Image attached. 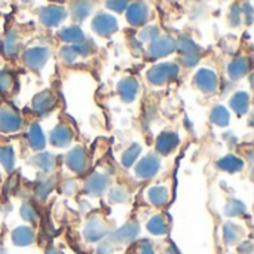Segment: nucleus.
<instances>
[{
    "instance_id": "4be33fe9",
    "label": "nucleus",
    "mask_w": 254,
    "mask_h": 254,
    "mask_svg": "<svg viewBox=\"0 0 254 254\" xmlns=\"http://www.w3.org/2000/svg\"><path fill=\"white\" fill-rule=\"evenodd\" d=\"M28 140L31 143V146L34 149H40L43 147L45 144V138H43V134H42V129L39 128V125H33L28 131Z\"/></svg>"
},
{
    "instance_id": "a878e982",
    "label": "nucleus",
    "mask_w": 254,
    "mask_h": 254,
    "mask_svg": "<svg viewBox=\"0 0 254 254\" xmlns=\"http://www.w3.org/2000/svg\"><path fill=\"white\" fill-rule=\"evenodd\" d=\"M16 52H18V42H16L15 36H7L3 43V54H6L7 57H12Z\"/></svg>"
},
{
    "instance_id": "7c9ffc66",
    "label": "nucleus",
    "mask_w": 254,
    "mask_h": 254,
    "mask_svg": "<svg viewBox=\"0 0 254 254\" xmlns=\"http://www.w3.org/2000/svg\"><path fill=\"white\" fill-rule=\"evenodd\" d=\"M211 119H213L216 124H219V125H226V124H228V119H229V115H228V112H226L223 107H217V109L213 112Z\"/></svg>"
},
{
    "instance_id": "b1692460",
    "label": "nucleus",
    "mask_w": 254,
    "mask_h": 254,
    "mask_svg": "<svg viewBox=\"0 0 254 254\" xmlns=\"http://www.w3.org/2000/svg\"><path fill=\"white\" fill-rule=\"evenodd\" d=\"M61 37L67 42H82L83 40V33L77 27H68L61 31Z\"/></svg>"
},
{
    "instance_id": "f03ea898",
    "label": "nucleus",
    "mask_w": 254,
    "mask_h": 254,
    "mask_svg": "<svg viewBox=\"0 0 254 254\" xmlns=\"http://www.w3.org/2000/svg\"><path fill=\"white\" fill-rule=\"evenodd\" d=\"M92 27H94V30H95L98 34H101V36H109L110 33L116 31L118 24H116V19L112 18L110 15L101 13V15H98V16L94 19Z\"/></svg>"
},
{
    "instance_id": "cd10ccee",
    "label": "nucleus",
    "mask_w": 254,
    "mask_h": 254,
    "mask_svg": "<svg viewBox=\"0 0 254 254\" xmlns=\"http://www.w3.org/2000/svg\"><path fill=\"white\" fill-rule=\"evenodd\" d=\"M220 167L228 170V171H238L241 168V161L235 156H226L222 162Z\"/></svg>"
},
{
    "instance_id": "473e14b6",
    "label": "nucleus",
    "mask_w": 254,
    "mask_h": 254,
    "mask_svg": "<svg viewBox=\"0 0 254 254\" xmlns=\"http://www.w3.org/2000/svg\"><path fill=\"white\" fill-rule=\"evenodd\" d=\"M243 211H244V205L241 202H238V201H232L226 208L228 216H240Z\"/></svg>"
},
{
    "instance_id": "ea45409f",
    "label": "nucleus",
    "mask_w": 254,
    "mask_h": 254,
    "mask_svg": "<svg viewBox=\"0 0 254 254\" xmlns=\"http://www.w3.org/2000/svg\"><path fill=\"white\" fill-rule=\"evenodd\" d=\"M138 254H155V252L152 250V247H150L149 244H146V243H144V244H143V247L140 249V253Z\"/></svg>"
},
{
    "instance_id": "a211bd4d",
    "label": "nucleus",
    "mask_w": 254,
    "mask_h": 254,
    "mask_svg": "<svg viewBox=\"0 0 254 254\" xmlns=\"http://www.w3.org/2000/svg\"><path fill=\"white\" fill-rule=\"evenodd\" d=\"M177 144V137L171 132H165L158 138V150L161 153H168Z\"/></svg>"
},
{
    "instance_id": "2eb2a0df",
    "label": "nucleus",
    "mask_w": 254,
    "mask_h": 254,
    "mask_svg": "<svg viewBox=\"0 0 254 254\" xmlns=\"http://www.w3.org/2000/svg\"><path fill=\"white\" fill-rule=\"evenodd\" d=\"M12 240H13V243H15L16 246H21V247H22V246L31 244L33 240H34V235H33L31 229H28V228H18V229L13 231Z\"/></svg>"
},
{
    "instance_id": "423d86ee",
    "label": "nucleus",
    "mask_w": 254,
    "mask_h": 254,
    "mask_svg": "<svg viewBox=\"0 0 254 254\" xmlns=\"http://www.w3.org/2000/svg\"><path fill=\"white\" fill-rule=\"evenodd\" d=\"M195 82L204 92H213L217 86V77L211 70H201L196 74Z\"/></svg>"
},
{
    "instance_id": "a19ab883",
    "label": "nucleus",
    "mask_w": 254,
    "mask_h": 254,
    "mask_svg": "<svg viewBox=\"0 0 254 254\" xmlns=\"http://www.w3.org/2000/svg\"><path fill=\"white\" fill-rule=\"evenodd\" d=\"M244 249V252H241L243 254H249L252 252V244L250 243H247V244H243L241 247H240V250H243Z\"/></svg>"
},
{
    "instance_id": "72a5a7b5",
    "label": "nucleus",
    "mask_w": 254,
    "mask_h": 254,
    "mask_svg": "<svg viewBox=\"0 0 254 254\" xmlns=\"http://www.w3.org/2000/svg\"><path fill=\"white\" fill-rule=\"evenodd\" d=\"M36 161L39 162V165H42V168H43V170H49V168L52 167V164H54L52 156H49L48 153L39 155V156L36 158Z\"/></svg>"
},
{
    "instance_id": "4468645a",
    "label": "nucleus",
    "mask_w": 254,
    "mask_h": 254,
    "mask_svg": "<svg viewBox=\"0 0 254 254\" xmlns=\"http://www.w3.org/2000/svg\"><path fill=\"white\" fill-rule=\"evenodd\" d=\"M137 89H138V85H137V82L134 79H125L119 85V92H121V95L124 97L125 101L134 100V97L137 94Z\"/></svg>"
},
{
    "instance_id": "c756f323",
    "label": "nucleus",
    "mask_w": 254,
    "mask_h": 254,
    "mask_svg": "<svg viewBox=\"0 0 254 254\" xmlns=\"http://www.w3.org/2000/svg\"><path fill=\"white\" fill-rule=\"evenodd\" d=\"M0 162L7 168L10 170L12 165H13V153L9 147H0Z\"/></svg>"
},
{
    "instance_id": "412c9836",
    "label": "nucleus",
    "mask_w": 254,
    "mask_h": 254,
    "mask_svg": "<svg viewBox=\"0 0 254 254\" xmlns=\"http://www.w3.org/2000/svg\"><path fill=\"white\" fill-rule=\"evenodd\" d=\"M231 106H232V109L237 112V113H246L247 112V107H249V97H247V94L246 92H240V94H237L234 98H232V101H231Z\"/></svg>"
},
{
    "instance_id": "5701e85b",
    "label": "nucleus",
    "mask_w": 254,
    "mask_h": 254,
    "mask_svg": "<svg viewBox=\"0 0 254 254\" xmlns=\"http://www.w3.org/2000/svg\"><path fill=\"white\" fill-rule=\"evenodd\" d=\"M241 237V229L234 225V223H228L225 226V240L228 244H235Z\"/></svg>"
},
{
    "instance_id": "c85d7f7f",
    "label": "nucleus",
    "mask_w": 254,
    "mask_h": 254,
    "mask_svg": "<svg viewBox=\"0 0 254 254\" xmlns=\"http://www.w3.org/2000/svg\"><path fill=\"white\" fill-rule=\"evenodd\" d=\"M138 153H140V146H131L125 153H124V156H122V162L127 165V167H129V165H132V162L135 161V158L138 156Z\"/></svg>"
},
{
    "instance_id": "6ab92c4d",
    "label": "nucleus",
    "mask_w": 254,
    "mask_h": 254,
    "mask_svg": "<svg viewBox=\"0 0 254 254\" xmlns=\"http://www.w3.org/2000/svg\"><path fill=\"white\" fill-rule=\"evenodd\" d=\"M250 64H249V60L246 58H238L235 60L231 65H229V74L234 77V79H238L241 76H244L249 70Z\"/></svg>"
},
{
    "instance_id": "f3484780",
    "label": "nucleus",
    "mask_w": 254,
    "mask_h": 254,
    "mask_svg": "<svg viewBox=\"0 0 254 254\" xmlns=\"http://www.w3.org/2000/svg\"><path fill=\"white\" fill-rule=\"evenodd\" d=\"M51 140L54 141L55 146H65V144H68V141L71 140V132H70L68 128L58 127L57 129L52 131Z\"/></svg>"
},
{
    "instance_id": "f8f14e48",
    "label": "nucleus",
    "mask_w": 254,
    "mask_h": 254,
    "mask_svg": "<svg viewBox=\"0 0 254 254\" xmlns=\"http://www.w3.org/2000/svg\"><path fill=\"white\" fill-rule=\"evenodd\" d=\"M137 234H138V226L134 223H128L113 235V241L115 243H129L137 237Z\"/></svg>"
},
{
    "instance_id": "9b49d317",
    "label": "nucleus",
    "mask_w": 254,
    "mask_h": 254,
    "mask_svg": "<svg viewBox=\"0 0 254 254\" xmlns=\"http://www.w3.org/2000/svg\"><path fill=\"white\" fill-rule=\"evenodd\" d=\"M147 19V7L143 3H134L128 10V21L134 25H141Z\"/></svg>"
},
{
    "instance_id": "2f4dec72",
    "label": "nucleus",
    "mask_w": 254,
    "mask_h": 254,
    "mask_svg": "<svg viewBox=\"0 0 254 254\" xmlns=\"http://www.w3.org/2000/svg\"><path fill=\"white\" fill-rule=\"evenodd\" d=\"M21 214H22V217H24L25 220H28V222H34V220L37 219V213H36V210L33 208V205H30V204H25V205L22 207Z\"/></svg>"
},
{
    "instance_id": "e433bc0d",
    "label": "nucleus",
    "mask_w": 254,
    "mask_h": 254,
    "mask_svg": "<svg viewBox=\"0 0 254 254\" xmlns=\"http://www.w3.org/2000/svg\"><path fill=\"white\" fill-rule=\"evenodd\" d=\"M10 76L7 74V73H0V92H3V91H6L9 86H10Z\"/></svg>"
},
{
    "instance_id": "dca6fc26",
    "label": "nucleus",
    "mask_w": 254,
    "mask_h": 254,
    "mask_svg": "<svg viewBox=\"0 0 254 254\" xmlns=\"http://www.w3.org/2000/svg\"><path fill=\"white\" fill-rule=\"evenodd\" d=\"M52 104H54V97H52L49 92H42V94H39V95L34 98V103H33L34 109H36L39 113L48 112V110L52 107Z\"/></svg>"
},
{
    "instance_id": "aec40b11",
    "label": "nucleus",
    "mask_w": 254,
    "mask_h": 254,
    "mask_svg": "<svg viewBox=\"0 0 254 254\" xmlns=\"http://www.w3.org/2000/svg\"><path fill=\"white\" fill-rule=\"evenodd\" d=\"M147 229L155 235H164L167 232V229H168V225H167V222H165V219L162 216H156L149 222Z\"/></svg>"
},
{
    "instance_id": "0eeeda50",
    "label": "nucleus",
    "mask_w": 254,
    "mask_h": 254,
    "mask_svg": "<svg viewBox=\"0 0 254 254\" xmlns=\"http://www.w3.org/2000/svg\"><path fill=\"white\" fill-rule=\"evenodd\" d=\"M107 232V228L106 225L103 223V220L100 219H92L88 225H86V229H85V237L88 241L94 243V241H98L101 240Z\"/></svg>"
},
{
    "instance_id": "7ed1b4c3",
    "label": "nucleus",
    "mask_w": 254,
    "mask_h": 254,
    "mask_svg": "<svg viewBox=\"0 0 254 254\" xmlns=\"http://www.w3.org/2000/svg\"><path fill=\"white\" fill-rule=\"evenodd\" d=\"M174 48H176V42L171 37H158L150 45L149 51L152 57H164L171 51H174Z\"/></svg>"
},
{
    "instance_id": "58836bf2",
    "label": "nucleus",
    "mask_w": 254,
    "mask_h": 254,
    "mask_svg": "<svg viewBox=\"0 0 254 254\" xmlns=\"http://www.w3.org/2000/svg\"><path fill=\"white\" fill-rule=\"evenodd\" d=\"M155 34H156V30L153 27H150L149 30L143 31V39H152V37H155Z\"/></svg>"
},
{
    "instance_id": "4c0bfd02",
    "label": "nucleus",
    "mask_w": 254,
    "mask_h": 254,
    "mask_svg": "<svg viewBox=\"0 0 254 254\" xmlns=\"http://www.w3.org/2000/svg\"><path fill=\"white\" fill-rule=\"evenodd\" d=\"M76 55H77V54L74 52V49H73V48H65V49H63V51H61V58H63V60H65V61H68V63H70V61H73V60L76 58Z\"/></svg>"
},
{
    "instance_id": "37998d69",
    "label": "nucleus",
    "mask_w": 254,
    "mask_h": 254,
    "mask_svg": "<svg viewBox=\"0 0 254 254\" xmlns=\"http://www.w3.org/2000/svg\"><path fill=\"white\" fill-rule=\"evenodd\" d=\"M24 1H27V0H24Z\"/></svg>"
},
{
    "instance_id": "393cba45",
    "label": "nucleus",
    "mask_w": 254,
    "mask_h": 254,
    "mask_svg": "<svg viewBox=\"0 0 254 254\" xmlns=\"http://www.w3.org/2000/svg\"><path fill=\"white\" fill-rule=\"evenodd\" d=\"M149 198H150V201L155 205H164L167 202V198H168L167 189H164V188H153L150 190V193H149Z\"/></svg>"
},
{
    "instance_id": "39448f33",
    "label": "nucleus",
    "mask_w": 254,
    "mask_h": 254,
    "mask_svg": "<svg viewBox=\"0 0 254 254\" xmlns=\"http://www.w3.org/2000/svg\"><path fill=\"white\" fill-rule=\"evenodd\" d=\"M21 127V119L9 109L0 110V129L4 132L16 131Z\"/></svg>"
},
{
    "instance_id": "1a4fd4ad",
    "label": "nucleus",
    "mask_w": 254,
    "mask_h": 254,
    "mask_svg": "<svg viewBox=\"0 0 254 254\" xmlns=\"http://www.w3.org/2000/svg\"><path fill=\"white\" fill-rule=\"evenodd\" d=\"M158 170H159V161H158V158L156 156H147V158H144L140 164H138V167H137V174L140 176V177H152V176H155L156 173H158Z\"/></svg>"
},
{
    "instance_id": "bb28decb",
    "label": "nucleus",
    "mask_w": 254,
    "mask_h": 254,
    "mask_svg": "<svg viewBox=\"0 0 254 254\" xmlns=\"http://www.w3.org/2000/svg\"><path fill=\"white\" fill-rule=\"evenodd\" d=\"M91 10V4L88 1H77L74 6H73V15L79 19H83Z\"/></svg>"
},
{
    "instance_id": "9d476101",
    "label": "nucleus",
    "mask_w": 254,
    "mask_h": 254,
    "mask_svg": "<svg viewBox=\"0 0 254 254\" xmlns=\"http://www.w3.org/2000/svg\"><path fill=\"white\" fill-rule=\"evenodd\" d=\"M67 164L73 171L82 173L85 170V164H86V155H85L83 149L77 147L73 152H70L67 156Z\"/></svg>"
},
{
    "instance_id": "ddd939ff",
    "label": "nucleus",
    "mask_w": 254,
    "mask_h": 254,
    "mask_svg": "<svg viewBox=\"0 0 254 254\" xmlns=\"http://www.w3.org/2000/svg\"><path fill=\"white\" fill-rule=\"evenodd\" d=\"M107 185H109V180H107L104 176L95 174V176H92V177L88 180L86 189H88V192H91V193H94V195H98V193H103V192L106 190Z\"/></svg>"
},
{
    "instance_id": "6e6552de",
    "label": "nucleus",
    "mask_w": 254,
    "mask_h": 254,
    "mask_svg": "<svg viewBox=\"0 0 254 254\" xmlns=\"http://www.w3.org/2000/svg\"><path fill=\"white\" fill-rule=\"evenodd\" d=\"M64 16H65V10L60 6H49V7L43 9V12H42V21L48 27L60 24L64 19Z\"/></svg>"
},
{
    "instance_id": "c9c22d12",
    "label": "nucleus",
    "mask_w": 254,
    "mask_h": 254,
    "mask_svg": "<svg viewBox=\"0 0 254 254\" xmlns=\"http://www.w3.org/2000/svg\"><path fill=\"white\" fill-rule=\"evenodd\" d=\"M128 4V0H109L107 1V6L116 12H122Z\"/></svg>"
},
{
    "instance_id": "f257e3e1",
    "label": "nucleus",
    "mask_w": 254,
    "mask_h": 254,
    "mask_svg": "<svg viewBox=\"0 0 254 254\" xmlns=\"http://www.w3.org/2000/svg\"><path fill=\"white\" fill-rule=\"evenodd\" d=\"M177 73H179V68L174 64H159L149 71V79L155 85H162L167 80L176 77Z\"/></svg>"
},
{
    "instance_id": "20e7f679",
    "label": "nucleus",
    "mask_w": 254,
    "mask_h": 254,
    "mask_svg": "<svg viewBox=\"0 0 254 254\" xmlns=\"http://www.w3.org/2000/svg\"><path fill=\"white\" fill-rule=\"evenodd\" d=\"M46 58H48V51H46L45 48H34V49H30V51H27V54H25V57H24L25 64H27L30 68H33V70H39V68L45 64Z\"/></svg>"
},
{
    "instance_id": "79ce46f5",
    "label": "nucleus",
    "mask_w": 254,
    "mask_h": 254,
    "mask_svg": "<svg viewBox=\"0 0 254 254\" xmlns=\"http://www.w3.org/2000/svg\"><path fill=\"white\" fill-rule=\"evenodd\" d=\"M48 254H61L60 252H57V250H51V252H48Z\"/></svg>"
},
{
    "instance_id": "f704fd0d",
    "label": "nucleus",
    "mask_w": 254,
    "mask_h": 254,
    "mask_svg": "<svg viewBox=\"0 0 254 254\" xmlns=\"http://www.w3.org/2000/svg\"><path fill=\"white\" fill-rule=\"evenodd\" d=\"M110 199H112L113 202H124V201L128 199V195H127V192H124L122 189H113V190L110 192Z\"/></svg>"
}]
</instances>
